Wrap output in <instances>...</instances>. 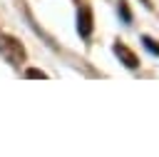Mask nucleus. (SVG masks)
Listing matches in <instances>:
<instances>
[{
  "label": "nucleus",
  "mask_w": 159,
  "mask_h": 157,
  "mask_svg": "<svg viewBox=\"0 0 159 157\" xmlns=\"http://www.w3.org/2000/svg\"><path fill=\"white\" fill-rule=\"evenodd\" d=\"M0 55L10 62V65H20V62H25V47L20 45V40L17 37H12V35H0Z\"/></svg>",
  "instance_id": "nucleus-1"
},
{
  "label": "nucleus",
  "mask_w": 159,
  "mask_h": 157,
  "mask_svg": "<svg viewBox=\"0 0 159 157\" xmlns=\"http://www.w3.org/2000/svg\"><path fill=\"white\" fill-rule=\"evenodd\" d=\"M77 30H80L82 37L92 35V10H89V5L80 7V12H77Z\"/></svg>",
  "instance_id": "nucleus-2"
},
{
  "label": "nucleus",
  "mask_w": 159,
  "mask_h": 157,
  "mask_svg": "<svg viewBox=\"0 0 159 157\" xmlns=\"http://www.w3.org/2000/svg\"><path fill=\"white\" fill-rule=\"evenodd\" d=\"M114 52L119 55V60H122V62H124L127 67H137V65H139L137 55H134V52H132V50H129V47H127L124 42H117V45H114Z\"/></svg>",
  "instance_id": "nucleus-3"
},
{
  "label": "nucleus",
  "mask_w": 159,
  "mask_h": 157,
  "mask_svg": "<svg viewBox=\"0 0 159 157\" xmlns=\"http://www.w3.org/2000/svg\"><path fill=\"white\" fill-rule=\"evenodd\" d=\"M144 45H147V47H149V50H152L154 55H159V47L154 45V40H149V37H144Z\"/></svg>",
  "instance_id": "nucleus-4"
},
{
  "label": "nucleus",
  "mask_w": 159,
  "mask_h": 157,
  "mask_svg": "<svg viewBox=\"0 0 159 157\" xmlns=\"http://www.w3.org/2000/svg\"><path fill=\"white\" fill-rule=\"evenodd\" d=\"M27 77H47L42 70H27Z\"/></svg>",
  "instance_id": "nucleus-5"
}]
</instances>
